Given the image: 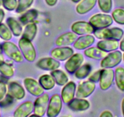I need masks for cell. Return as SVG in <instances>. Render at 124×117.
Returning a JSON list of instances; mask_svg holds the SVG:
<instances>
[{
    "label": "cell",
    "instance_id": "21",
    "mask_svg": "<svg viewBox=\"0 0 124 117\" xmlns=\"http://www.w3.org/2000/svg\"><path fill=\"white\" fill-rule=\"evenodd\" d=\"M90 106L89 101L84 98H75L68 103V107L74 111H83L88 109Z\"/></svg>",
    "mask_w": 124,
    "mask_h": 117
},
{
    "label": "cell",
    "instance_id": "48",
    "mask_svg": "<svg viewBox=\"0 0 124 117\" xmlns=\"http://www.w3.org/2000/svg\"><path fill=\"white\" fill-rule=\"evenodd\" d=\"M0 117H1V114H0Z\"/></svg>",
    "mask_w": 124,
    "mask_h": 117
},
{
    "label": "cell",
    "instance_id": "11",
    "mask_svg": "<svg viewBox=\"0 0 124 117\" xmlns=\"http://www.w3.org/2000/svg\"><path fill=\"white\" fill-rule=\"evenodd\" d=\"M114 79V71L111 68H104L102 70L99 85L102 90L109 89L113 83Z\"/></svg>",
    "mask_w": 124,
    "mask_h": 117
},
{
    "label": "cell",
    "instance_id": "26",
    "mask_svg": "<svg viewBox=\"0 0 124 117\" xmlns=\"http://www.w3.org/2000/svg\"><path fill=\"white\" fill-rule=\"evenodd\" d=\"M7 24L14 35L18 37L22 34V26L15 18L12 17L8 18L7 19Z\"/></svg>",
    "mask_w": 124,
    "mask_h": 117
},
{
    "label": "cell",
    "instance_id": "16",
    "mask_svg": "<svg viewBox=\"0 0 124 117\" xmlns=\"http://www.w3.org/2000/svg\"><path fill=\"white\" fill-rule=\"evenodd\" d=\"M95 42L94 37L92 35H84L76 39L74 47L78 50H83L90 47Z\"/></svg>",
    "mask_w": 124,
    "mask_h": 117
},
{
    "label": "cell",
    "instance_id": "24",
    "mask_svg": "<svg viewBox=\"0 0 124 117\" xmlns=\"http://www.w3.org/2000/svg\"><path fill=\"white\" fill-rule=\"evenodd\" d=\"M51 75L54 79L55 83L58 85L63 86L68 82L69 79L66 74L64 71L57 69L52 71Z\"/></svg>",
    "mask_w": 124,
    "mask_h": 117
},
{
    "label": "cell",
    "instance_id": "28",
    "mask_svg": "<svg viewBox=\"0 0 124 117\" xmlns=\"http://www.w3.org/2000/svg\"><path fill=\"white\" fill-rule=\"evenodd\" d=\"M37 33V26L36 24L34 23L28 24L25 27L23 34V37L28 39L30 41H32L36 35Z\"/></svg>",
    "mask_w": 124,
    "mask_h": 117
},
{
    "label": "cell",
    "instance_id": "31",
    "mask_svg": "<svg viewBox=\"0 0 124 117\" xmlns=\"http://www.w3.org/2000/svg\"><path fill=\"white\" fill-rule=\"evenodd\" d=\"M0 73L6 77H11L14 75L12 67L4 61L0 62Z\"/></svg>",
    "mask_w": 124,
    "mask_h": 117
},
{
    "label": "cell",
    "instance_id": "5",
    "mask_svg": "<svg viewBox=\"0 0 124 117\" xmlns=\"http://www.w3.org/2000/svg\"><path fill=\"white\" fill-rule=\"evenodd\" d=\"M122 54L120 51H114L102 58L101 62V67L103 68H113L117 66L122 60Z\"/></svg>",
    "mask_w": 124,
    "mask_h": 117
},
{
    "label": "cell",
    "instance_id": "18",
    "mask_svg": "<svg viewBox=\"0 0 124 117\" xmlns=\"http://www.w3.org/2000/svg\"><path fill=\"white\" fill-rule=\"evenodd\" d=\"M8 94L16 100H22L25 96V91L23 87L16 82H12L8 87Z\"/></svg>",
    "mask_w": 124,
    "mask_h": 117
},
{
    "label": "cell",
    "instance_id": "41",
    "mask_svg": "<svg viewBox=\"0 0 124 117\" xmlns=\"http://www.w3.org/2000/svg\"><path fill=\"white\" fill-rule=\"evenodd\" d=\"M101 117H112L113 116V115L112 114L111 112L110 111L106 110L104 112H102L101 114Z\"/></svg>",
    "mask_w": 124,
    "mask_h": 117
},
{
    "label": "cell",
    "instance_id": "13",
    "mask_svg": "<svg viewBox=\"0 0 124 117\" xmlns=\"http://www.w3.org/2000/svg\"><path fill=\"white\" fill-rule=\"evenodd\" d=\"M24 85L30 94L33 96H39L43 94L44 89L39 82L32 78L27 77L24 80Z\"/></svg>",
    "mask_w": 124,
    "mask_h": 117
},
{
    "label": "cell",
    "instance_id": "1",
    "mask_svg": "<svg viewBox=\"0 0 124 117\" xmlns=\"http://www.w3.org/2000/svg\"><path fill=\"white\" fill-rule=\"evenodd\" d=\"M95 37L99 39H113L119 41L123 37L124 31L119 27L102 28L96 29L94 32Z\"/></svg>",
    "mask_w": 124,
    "mask_h": 117
},
{
    "label": "cell",
    "instance_id": "2",
    "mask_svg": "<svg viewBox=\"0 0 124 117\" xmlns=\"http://www.w3.org/2000/svg\"><path fill=\"white\" fill-rule=\"evenodd\" d=\"M18 45L26 60L30 62H32L35 60L37 56L36 51L34 45L31 43V41L22 37L19 40Z\"/></svg>",
    "mask_w": 124,
    "mask_h": 117
},
{
    "label": "cell",
    "instance_id": "25",
    "mask_svg": "<svg viewBox=\"0 0 124 117\" xmlns=\"http://www.w3.org/2000/svg\"><path fill=\"white\" fill-rule=\"evenodd\" d=\"M39 83L44 90H49L54 87L55 81L52 76L49 75H44L39 78Z\"/></svg>",
    "mask_w": 124,
    "mask_h": 117
},
{
    "label": "cell",
    "instance_id": "44",
    "mask_svg": "<svg viewBox=\"0 0 124 117\" xmlns=\"http://www.w3.org/2000/svg\"><path fill=\"white\" fill-rule=\"evenodd\" d=\"M3 48H2L1 45H0V62L3 61V56H2V53H3Z\"/></svg>",
    "mask_w": 124,
    "mask_h": 117
},
{
    "label": "cell",
    "instance_id": "43",
    "mask_svg": "<svg viewBox=\"0 0 124 117\" xmlns=\"http://www.w3.org/2000/svg\"><path fill=\"white\" fill-rule=\"evenodd\" d=\"M119 47H120V50L123 52H124V34L123 37L122 38L121 42L120 43V45H119Z\"/></svg>",
    "mask_w": 124,
    "mask_h": 117
},
{
    "label": "cell",
    "instance_id": "14",
    "mask_svg": "<svg viewBox=\"0 0 124 117\" xmlns=\"http://www.w3.org/2000/svg\"><path fill=\"white\" fill-rule=\"evenodd\" d=\"M39 68L46 71H53L57 70L60 66V63L53 57H45L41 58L37 63Z\"/></svg>",
    "mask_w": 124,
    "mask_h": 117
},
{
    "label": "cell",
    "instance_id": "9",
    "mask_svg": "<svg viewBox=\"0 0 124 117\" xmlns=\"http://www.w3.org/2000/svg\"><path fill=\"white\" fill-rule=\"evenodd\" d=\"M49 95L47 93L42 94L39 96L34 103V112L37 117H43L47 110L49 104Z\"/></svg>",
    "mask_w": 124,
    "mask_h": 117
},
{
    "label": "cell",
    "instance_id": "10",
    "mask_svg": "<svg viewBox=\"0 0 124 117\" xmlns=\"http://www.w3.org/2000/svg\"><path fill=\"white\" fill-rule=\"evenodd\" d=\"M83 60H84V57L82 54H74L65 63V69L69 73H74L75 71L83 64Z\"/></svg>",
    "mask_w": 124,
    "mask_h": 117
},
{
    "label": "cell",
    "instance_id": "40",
    "mask_svg": "<svg viewBox=\"0 0 124 117\" xmlns=\"http://www.w3.org/2000/svg\"><path fill=\"white\" fill-rule=\"evenodd\" d=\"M46 3L49 6H54L57 4L58 0H45Z\"/></svg>",
    "mask_w": 124,
    "mask_h": 117
},
{
    "label": "cell",
    "instance_id": "39",
    "mask_svg": "<svg viewBox=\"0 0 124 117\" xmlns=\"http://www.w3.org/2000/svg\"><path fill=\"white\" fill-rule=\"evenodd\" d=\"M7 93V85L4 82L0 81V101L3 100Z\"/></svg>",
    "mask_w": 124,
    "mask_h": 117
},
{
    "label": "cell",
    "instance_id": "27",
    "mask_svg": "<svg viewBox=\"0 0 124 117\" xmlns=\"http://www.w3.org/2000/svg\"><path fill=\"white\" fill-rule=\"evenodd\" d=\"M114 79L118 89L120 91L124 92V68L119 67L116 68Z\"/></svg>",
    "mask_w": 124,
    "mask_h": 117
},
{
    "label": "cell",
    "instance_id": "17",
    "mask_svg": "<svg viewBox=\"0 0 124 117\" xmlns=\"http://www.w3.org/2000/svg\"><path fill=\"white\" fill-rule=\"evenodd\" d=\"M34 105L31 101H25L16 108L14 112V116L15 117H26L30 116L33 112Z\"/></svg>",
    "mask_w": 124,
    "mask_h": 117
},
{
    "label": "cell",
    "instance_id": "29",
    "mask_svg": "<svg viewBox=\"0 0 124 117\" xmlns=\"http://www.w3.org/2000/svg\"><path fill=\"white\" fill-rule=\"evenodd\" d=\"M38 15L39 13L37 10L35 9H31L23 14L20 17L19 20L23 25H26L35 20L37 18Z\"/></svg>",
    "mask_w": 124,
    "mask_h": 117
},
{
    "label": "cell",
    "instance_id": "22",
    "mask_svg": "<svg viewBox=\"0 0 124 117\" xmlns=\"http://www.w3.org/2000/svg\"><path fill=\"white\" fill-rule=\"evenodd\" d=\"M97 0H82L76 7V11L80 15H84L91 10L96 6Z\"/></svg>",
    "mask_w": 124,
    "mask_h": 117
},
{
    "label": "cell",
    "instance_id": "37",
    "mask_svg": "<svg viewBox=\"0 0 124 117\" xmlns=\"http://www.w3.org/2000/svg\"><path fill=\"white\" fill-rule=\"evenodd\" d=\"M14 102V98L10 96L9 94H8L5 96V97L0 101V107H5L9 106Z\"/></svg>",
    "mask_w": 124,
    "mask_h": 117
},
{
    "label": "cell",
    "instance_id": "36",
    "mask_svg": "<svg viewBox=\"0 0 124 117\" xmlns=\"http://www.w3.org/2000/svg\"><path fill=\"white\" fill-rule=\"evenodd\" d=\"M17 0H2V4L6 10L12 11L17 7Z\"/></svg>",
    "mask_w": 124,
    "mask_h": 117
},
{
    "label": "cell",
    "instance_id": "35",
    "mask_svg": "<svg viewBox=\"0 0 124 117\" xmlns=\"http://www.w3.org/2000/svg\"><path fill=\"white\" fill-rule=\"evenodd\" d=\"M97 2L100 9L103 12L107 14L111 10L113 7L112 0H97Z\"/></svg>",
    "mask_w": 124,
    "mask_h": 117
},
{
    "label": "cell",
    "instance_id": "15",
    "mask_svg": "<svg viewBox=\"0 0 124 117\" xmlns=\"http://www.w3.org/2000/svg\"><path fill=\"white\" fill-rule=\"evenodd\" d=\"M76 85L72 81L65 85L62 90V100L65 104H68L74 99L76 93Z\"/></svg>",
    "mask_w": 124,
    "mask_h": 117
},
{
    "label": "cell",
    "instance_id": "3",
    "mask_svg": "<svg viewBox=\"0 0 124 117\" xmlns=\"http://www.w3.org/2000/svg\"><path fill=\"white\" fill-rule=\"evenodd\" d=\"M2 48L4 53L9 58L18 63L23 61V55L21 50L14 43L6 42L2 45Z\"/></svg>",
    "mask_w": 124,
    "mask_h": 117
},
{
    "label": "cell",
    "instance_id": "30",
    "mask_svg": "<svg viewBox=\"0 0 124 117\" xmlns=\"http://www.w3.org/2000/svg\"><path fill=\"white\" fill-rule=\"evenodd\" d=\"M91 71V66L88 64H84L81 65L75 71V76L78 79H83L89 75Z\"/></svg>",
    "mask_w": 124,
    "mask_h": 117
},
{
    "label": "cell",
    "instance_id": "38",
    "mask_svg": "<svg viewBox=\"0 0 124 117\" xmlns=\"http://www.w3.org/2000/svg\"><path fill=\"white\" fill-rule=\"evenodd\" d=\"M101 72H102V70H99L94 73L93 75H91L89 77V81L95 82V83L96 82H98L99 81L100 78H101Z\"/></svg>",
    "mask_w": 124,
    "mask_h": 117
},
{
    "label": "cell",
    "instance_id": "20",
    "mask_svg": "<svg viewBox=\"0 0 124 117\" xmlns=\"http://www.w3.org/2000/svg\"><path fill=\"white\" fill-rule=\"evenodd\" d=\"M119 46V42L113 39H103L99 42L97 47L107 52H112L118 49Z\"/></svg>",
    "mask_w": 124,
    "mask_h": 117
},
{
    "label": "cell",
    "instance_id": "47",
    "mask_svg": "<svg viewBox=\"0 0 124 117\" xmlns=\"http://www.w3.org/2000/svg\"><path fill=\"white\" fill-rule=\"evenodd\" d=\"M123 58H124V55H123Z\"/></svg>",
    "mask_w": 124,
    "mask_h": 117
},
{
    "label": "cell",
    "instance_id": "6",
    "mask_svg": "<svg viewBox=\"0 0 124 117\" xmlns=\"http://www.w3.org/2000/svg\"><path fill=\"white\" fill-rule=\"evenodd\" d=\"M62 109V100L58 94L51 96L49 102L47 110V116L49 117H55L60 113Z\"/></svg>",
    "mask_w": 124,
    "mask_h": 117
},
{
    "label": "cell",
    "instance_id": "4",
    "mask_svg": "<svg viewBox=\"0 0 124 117\" xmlns=\"http://www.w3.org/2000/svg\"><path fill=\"white\" fill-rule=\"evenodd\" d=\"M91 25L96 29L108 27L113 23L112 16L106 14H97L89 19Z\"/></svg>",
    "mask_w": 124,
    "mask_h": 117
},
{
    "label": "cell",
    "instance_id": "12",
    "mask_svg": "<svg viewBox=\"0 0 124 117\" xmlns=\"http://www.w3.org/2000/svg\"><path fill=\"white\" fill-rule=\"evenodd\" d=\"M51 54L58 61H65L74 54V50L68 46H58L51 51Z\"/></svg>",
    "mask_w": 124,
    "mask_h": 117
},
{
    "label": "cell",
    "instance_id": "45",
    "mask_svg": "<svg viewBox=\"0 0 124 117\" xmlns=\"http://www.w3.org/2000/svg\"><path fill=\"white\" fill-rule=\"evenodd\" d=\"M122 111L123 115L124 116V98L123 99L122 102Z\"/></svg>",
    "mask_w": 124,
    "mask_h": 117
},
{
    "label": "cell",
    "instance_id": "42",
    "mask_svg": "<svg viewBox=\"0 0 124 117\" xmlns=\"http://www.w3.org/2000/svg\"><path fill=\"white\" fill-rule=\"evenodd\" d=\"M5 17V13L4 11L2 9H0V24L1 23L2 21H3Z\"/></svg>",
    "mask_w": 124,
    "mask_h": 117
},
{
    "label": "cell",
    "instance_id": "23",
    "mask_svg": "<svg viewBox=\"0 0 124 117\" xmlns=\"http://www.w3.org/2000/svg\"><path fill=\"white\" fill-rule=\"evenodd\" d=\"M84 54L86 57L89 58L95 59V60H100L104 58L107 56L105 51L101 50L98 47H89L85 49Z\"/></svg>",
    "mask_w": 124,
    "mask_h": 117
},
{
    "label": "cell",
    "instance_id": "32",
    "mask_svg": "<svg viewBox=\"0 0 124 117\" xmlns=\"http://www.w3.org/2000/svg\"><path fill=\"white\" fill-rule=\"evenodd\" d=\"M0 37L6 41H9L12 38V33L5 24H0Z\"/></svg>",
    "mask_w": 124,
    "mask_h": 117
},
{
    "label": "cell",
    "instance_id": "7",
    "mask_svg": "<svg viewBox=\"0 0 124 117\" xmlns=\"http://www.w3.org/2000/svg\"><path fill=\"white\" fill-rule=\"evenodd\" d=\"M96 89L95 82L91 81H85L80 84L76 92V98H86L90 96Z\"/></svg>",
    "mask_w": 124,
    "mask_h": 117
},
{
    "label": "cell",
    "instance_id": "46",
    "mask_svg": "<svg viewBox=\"0 0 124 117\" xmlns=\"http://www.w3.org/2000/svg\"><path fill=\"white\" fill-rule=\"evenodd\" d=\"M72 2H74V3H78V2H80L81 1V0H71Z\"/></svg>",
    "mask_w": 124,
    "mask_h": 117
},
{
    "label": "cell",
    "instance_id": "34",
    "mask_svg": "<svg viewBox=\"0 0 124 117\" xmlns=\"http://www.w3.org/2000/svg\"><path fill=\"white\" fill-rule=\"evenodd\" d=\"M112 18L117 23L124 25V9H116L112 12Z\"/></svg>",
    "mask_w": 124,
    "mask_h": 117
},
{
    "label": "cell",
    "instance_id": "8",
    "mask_svg": "<svg viewBox=\"0 0 124 117\" xmlns=\"http://www.w3.org/2000/svg\"><path fill=\"white\" fill-rule=\"evenodd\" d=\"M71 30L77 35H84L94 33L95 28L86 21H77L73 23L71 26Z\"/></svg>",
    "mask_w": 124,
    "mask_h": 117
},
{
    "label": "cell",
    "instance_id": "33",
    "mask_svg": "<svg viewBox=\"0 0 124 117\" xmlns=\"http://www.w3.org/2000/svg\"><path fill=\"white\" fill-rule=\"evenodd\" d=\"M34 1V0H18L17 7L15 9L16 13L20 14L27 10L33 4Z\"/></svg>",
    "mask_w": 124,
    "mask_h": 117
},
{
    "label": "cell",
    "instance_id": "19",
    "mask_svg": "<svg viewBox=\"0 0 124 117\" xmlns=\"http://www.w3.org/2000/svg\"><path fill=\"white\" fill-rule=\"evenodd\" d=\"M77 39V34L73 32H68L58 37L55 41L57 46H68L72 45Z\"/></svg>",
    "mask_w": 124,
    "mask_h": 117
}]
</instances>
